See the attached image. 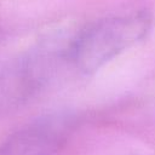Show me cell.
I'll return each instance as SVG.
<instances>
[{"instance_id":"cell-2","label":"cell","mask_w":155,"mask_h":155,"mask_svg":"<svg viewBox=\"0 0 155 155\" xmlns=\"http://www.w3.org/2000/svg\"><path fill=\"white\" fill-rule=\"evenodd\" d=\"M74 125L70 114H53L25 126L4 145L0 155H54Z\"/></svg>"},{"instance_id":"cell-1","label":"cell","mask_w":155,"mask_h":155,"mask_svg":"<svg viewBox=\"0 0 155 155\" xmlns=\"http://www.w3.org/2000/svg\"><path fill=\"white\" fill-rule=\"evenodd\" d=\"M151 22V15L145 10H132L96 19L71 38V67L82 74L97 71L143 41L150 31Z\"/></svg>"}]
</instances>
